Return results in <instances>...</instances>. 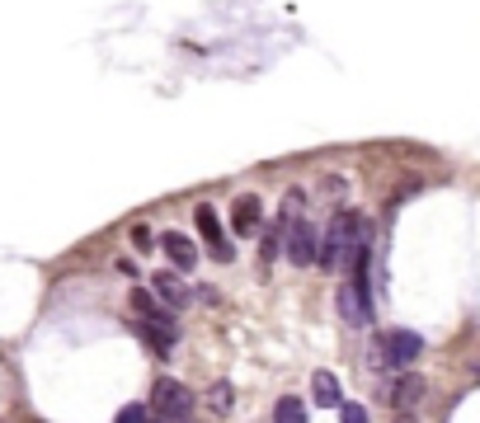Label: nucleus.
<instances>
[{
    "label": "nucleus",
    "mask_w": 480,
    "mask_h": 423,
    "mask_svg": "<svg viewBox=\"0 0 480 423\" xmlns=\"http://www.w3.org/2000/svg\"><path fill=\"white\" fill-rule=\"evenodd\" d=\"M420 353H424V338L410 334V329H391V334H377V338H372V363H377V367H391V372H405Z\"/></svg>",
    "instance_id": "f03ea898"
},
{
    "label": "nucleus",
    "mask_w": 480,
    "mask_h": 423,
    "mask_svg": "<svg viewBox=\"0 0 480 423\" xmlns=\"http://www.w3.org/2000/svg\"><path fill=\"white\" fill-rule=\"evenodd\" d=\"M259 226H264V202L255 194H240L231 202V230L236 236H259Z\"/></svg>",
    "instance_id": "0eeeda50"
},
{
    "label": "nucleus",
    "mask_w": 480,
    "mask_h": 423,
    "mask_svg": "<svg viewBox=\"0 0 480 423\" xmlns=\"http://www.w3.org/2000/svg\"><path fill=\"white\" fill-rule=\"evenodd\" d=\"M274 423H306V405L297 395H283L274 405Z\"/></svg>",
    "instance_id": "ddd939ff"
},
{
    "label": "nucleus",
    "mask_w": 480,
    "mask_h": 423,
    "mask_svg": "<svg viewBox=\"0 0 480 423\" xmlns=\"http://www.w3.org/2000/svg\"><path fill=\"white\" fill-rule=\"evenodd\" d=\"M132 245H137V249H151V245H156V236H151V226H146V221L132 226Z\"/></svg>",
    "instance_id": "6ab92c4d"
},
{
    "label": "nucleus",
    "mask_w": 480,
    "mask_h": 423,
    "mask_svg": "<svg viewBox=\"0 0 480 423\" xmlns=\"http://www.w3.org/2000/svg\"><path fill=\"white\" fill-rule=\"evenodd\" d=\"M137 329H141V338L151 344V353L156 357H170L175 353V320H170V310H160V315H141L137 320Z\"/></svg>",
    "instance_id": "39448f33"
},
{
    "label": "nucleus",
    "mask_w": 480,
    "mask_h": 423,
    "mask_svg": "<svg viewBox=\"0 0 480 423\" xmlns=\"http://www.w3.org/2000/svg\"><path fill=\"white\" fill-rule=\"evenodd\" d=\"M118 423H156V414H151V405H128L118 414Z\"/></svg>",
    "instance_id": "2eb2a0df"
},
{
    "label": "nucleus",
    "mask_w": 480,
    "mask_h": 423,
    "mask_svg": "<svg viewBox=\"0 0 480 423\" xmlns=\"http://www.w3.org/2000/svg\"><path fill=\"white\" fill-rule=\"evenodd\" d=\"M340 423H372V418H367V410H363V405L344 400V405H340Z\"/></svg>",
    "instance_id": "f3484780"
},
{
    "label": "nucleus",
    "mask_w": 480,
    "mask_h": 423,
    "mask_svg": "<svg viewBox=\"0 0 480 423\" xmlns=\"http://www.w3.org/2000/svg\"><path fill=\"white\" fill-rule=\"evenodd\" d=\"M367 226L358 212H340L335 221H330L325 240H321V254H316V268H349V254L363 245Z\"/></svg>",
    "instance_id": "f257e3e1"
},
{
    "label": "nucleus",
    "mask_w": 480,
    "mask_h": 423,
    "mask_svg": "<svg viewBox=\"0 0 480 423\" xmlns=\"http://www.w3.org/2000/svg\"><path fill=\"white\" fill-rule=\"evenodd\" d=\"M283 254H287V264H292V268H311V264H316L321 236H316V226H311L306 217L283 221Z\"/></svg>",
    "instance_id": "20e7f679"
},
{
    "label": "nucleus",
    "mask_w": 480,
    "mask_h": 423,
    "mask_svg": "<svg viewBox=\"0 0 480 423\" xmlns=\"http://www.w3.org/2000/svg\"><path fill=\"white\" fill-rule=\"evenodd\" d=\"M259 240H264V264H274V254H278V230H274V226H259Z\"/></svg>",
    "instance_id": "a211bd4d"
},
{
    "label": "nucleus",
    "mask_w": 480,
    "mask_h": 423,
    "mask_svg": "<svg viewBox=\"0 0 480 423\" xmlns=\"http://www.w3.org/2000/svg\"><path fill=\"white\" fill-rule=\"evenodd\" d=\"M207 405H213L217 414H226V410H231V386H213V391H207Z\"/></svg>",
    "instance_id": "dca6fc26"
},
{
    "label": "nucleus",
    "mask_w": 480,
    "mask_h": 423,
    "mask_svg": "<svg viewBox=\"0 0 480 423\" xmlns=\"http://www.w3.org/2000/svg\"><path fill=\"white\" fill-rule=\"evenodd\" d=\"M420 395H424V376H414V372H401L395 376V386H391V405L410 414L414 405H420Z\"/></svg>",
    "instance_id": "1a4fd4ad"
},
{
    "label": "nucleus",
    "mask_w": 480,
    "mask_h": 423,
    "mask_svg": "<svg viewBox=\"0 0 480 423\" xmlns=\"http://www.w3.org/2000/svg\"><path fill=\"white\" fill-rule=\"evenodd\" d=\"M156 296H160V302L165 306H170V310H184V306H189V287H184V278H179V273H156Z\"/></svg>",
    "instance_id": "9d476101"
},
{
    "label": "nucleus",
    "mask_w": 480,
    "mask_h": 423,
    "mask_svg": "<svg viewBox=\"0 0 480 423\" xmlns=\"http://www.w3.org/2000/svg\"><path fill=\"white\" fill-rule=\"evenodd\" d=\"M194 221H198V236L207 240V249L217 254L222 264H231V240L222 236V221H217V207L213 202H198V212H194Z\"/></svg>",
    "instance_id": "423d86ee"
},
{
    "label": "nucleus",
    "mask_w": 480,
    "mask_h": 423,
    "mask_svg": "<svg viewBox=\"0 0 480 423\" xmlns=\"http://www.w3.org/2000/svg\"><path fill=\"white\" fill-rule=\"evenodd\" d=\"M311 395H316L321 410H340L344 405V391H340V376L335 372H316V376H311Z\"/></svg>",
    "instance_id": "9b49d317"
},
{
    "label": "nucleus",
    "mask_w": 480,
    "mask_h": 423,
    "mask_svg": "<svg viewBox=\"0 0 480 423\" xmlns=\"http://www.w3.org/2000/svg\"><path fill=\"white\" fill-rule=\"evenodd\" d=\"M340 315H344L349 325H363L367 315H372V306L363 302V292L353 287V283H344V287H340Z\"/></svg>",
    "instance_id": "f8f14e48"
},
{
    "label": "nucleus",
    "mask_w": 480,
    "mask_h": 423,
    "mask_svg": "<svg viewBox=\"0 0 480 423\" xmlns=\"http://www.w3.org/2000/svg\"><path fill=\"white\" fill-rule=\"evenodd\" d=\"M132 310H137V315H160V310H170V306L156 302L151 292H141V287H137V292H132Z\"/></svg>",
    "instance_id": "4468645a"
},
{
    "label": "nucleus",
    "mask_w": 480,
    "mask_h": 423,
    "mask_svg": "<svg viewBox=\"0 0 480 423\" xmlns=\"http://www.w3.org/2000/svg\"><path fill=\"white\" fill-rule=\"evenodd\" d=\"M160 249H165V259L179 264V273H189L198 264V245L189 236H179V230H170V236H160Z\"/></svg>",
    "instance_id": "6e6552de"
},
{
    "label": "nucleus",
    "mask_w": 480,
    "mask_h": 423,
    "mask_svg": "<svg viewBox=\"0 0 480 423\" xmlns=\"http://www.w3.org/2000/svg\"><path fill=\"white\" fill-rule=\"evenodd\" d=\"M395 423H414V418H410V414H401V418H395Z\"/></svg>",
    "instance_id": "aec40b11"
},
{
    "label": "nucleus",
    "mask_w": 480,
    "mask_h": 423,
    "mask_svg": "<svg viewBox=\"0 0 480 423\" xmlns=\"http://www.w3.org/2000/svg\"><path fill=\"white\" fill-rule=\"evenodd\" d=\"M151 414L165 423H189L194 418V391L175 376H160L156 391H151Z\"/></svg>",
    "instance_id": "7ed1b4c3"
}]
</instances>
